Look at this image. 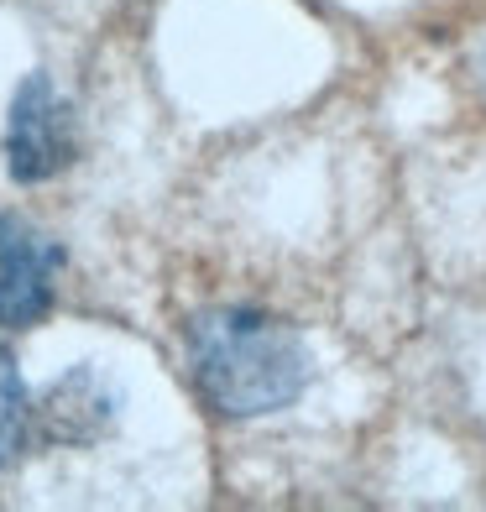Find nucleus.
I'll list each match as a JSON object with an SVG mask.
<instances>
[{
	"label": "nucleus",
	"instance_id": "20e7f679",
	"mask_svg": "<svg viewBox=\"0 0 486 512\" xmlns=\"http://www.w3.org/2000/svg\"><path fill=\"white\" fill-rule=\"evenodd\" d=\"M42 429L53 439H68V445H89V439H100L110 424H115V392L105 387V377L95 371H68L48 387V398L37 408Z\"/></svg>",
	"mask_w": 486,
	"mask_h": 512
},
{
	"label": "nucleus",
	"instance_id": "39448f33",
	"mask_svg": "<svg viewBox=\"0 0 486 512\" xmlns=\"http://www.w3.org/2000/svg\"><path fill=\"white\" fill-rule=\"evenodd\" d=\"M32 424H37V408L27 398V382L16 371V356L0 345V471L21 460V450L32 445Z\"/></svg>",
	"mask_w": 486,
	"mask_h": 512
},
{
	"label": "nucleus",
	"instance_id": "f03ea898",
	"mask_svg": "<svg viewBox=\"0 0 486 512\" xmlns=\"http://www.w3.org/2000/svg\"><path fill=\"white\" fill-rule=\"evenodd\" d=\"M79 152V126L48 74H27V84L11 100V126H6V168L16 183H48L58 178Z\"/></svg>",
	"mask_w": 486,
	"mask_h": 512
},
{
	"label": "nucleus",
	"instance_id": "7ed1b4c3",
	"mask_svg": "<svg viewBox=\"0 0 486 512\" xmlns=\"http://www.w3.org/2000/svg\"><path fill=\"white\" fill-rule=\"evenodd\" d=\"M58 267H63V251L42 230H32L16 215H0V324L6 330L37 324L53 309Z\"/></svg>",
	"mask_w": 486,
	"mask_h": 512
},
{
	"label": "nucleus",
	"instance_id": "f257e3e1",
	"mask_svg": "<svg viewBox=\"0 0 486 512\" xmlns=\"http://www.w3.org/2000/svg\"><path fill=\"white\" fill-rule=\"evenodd\" d=\"M189 377L220 418H267L304 398L309 345L262 309H210L189 324Z\"/></svg>",
	"mask_w": 486,
	"mask_h": 512
}]
</instances>
